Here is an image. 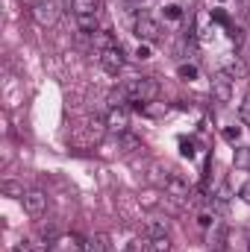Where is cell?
Returning a JSON list of instances; mask_svg holds the SVG:
<instances>
[{
    "label": "cell",
    "instance_id": "5b68a950",
    "mask_svg": "<svg viewBox=\"0 0 250 252\" xmlns=\"http://www.w3.org/2000/svg\"><path fill=\"white\" fill-rule=\"evenodd\" d=\"M135 35L144 41V44H153V41H159V35H162V30H159V24L150 18V15H138L135 18Z\"/></svg>",
    "mask_w": 250,
    "mask_h": 252
},
{
    "label": "cell",
    "instance_id": "8992f818",
    "mask_svg": "<svg viewBox=\"0 0 250 252\" xmlns=\"http://www.w3.org/2000/svg\"><path fill=\"white\" fill-rule=\"evenodd\" d=\"M97 59H100V64H103V70H106V73L118 76V73H121V67H124V50H121V47H112V50L97 53Z\"/></svg>",
    "mask_w": 250,
    "mask_h": 252
},
{
    "label": "cell",
    "instance_id": "cb8c5ba5",
    "mask_svg": "<svg viewBox=\"0 0 250 252\" xmlns=\"http://www.w3.org/2000/svg\"><path fill=\"white\" fill-rule=\"evenodd\" d=\"M239 118H242L245 124H250V91H248V97L242 100V106H239Z\"/></svg>",
    "mask_w": 250,
    "mask_h": 252
},
{
    "label": "cell",
    "instance_id": "44dd1931",
    "mask_svg": "<svg viewBox=\"0 0 250 252\" xmlns=\"http://www.w3.org/2000/svg\"><path fill=\"white\" fill-rule=\"evenodd\" d=\"M162 12H165V18H168V21H180V18H183V9H180L177 3H171V6H165Z\"/></svg>",
    "mask_w": 250,
    "mask_h": 252
},
{
    "label": "cell",
    "instance_id": "4dcf8cb0",
    "mask_svg": "<svg viewBox=\"0 0 250 252\" xmlns=\"http://www.w3.org/2000/svg\"><path fill=\"white\" fill-rule=\"evenodd\" d=\"M248 252H250V247H248Z\"/></svg>",
    "mask_w": 250,
    "mask_h": 252
},
{
    "label": "cell",
    "instance_id": "3957f363",
    "mask_svg": "<svg viewBox=\"0 0 250 252\" xmlns=\"http://www.w3.org/2000/svg\"><path fill=\"white\" fill-rule=\"evenodd\" d=\"M24 211L30 214V217H42L44 211H47V205H50V196L44 193V190H39V188H30L27 193H24Z\"/></svg>",
    "mask_w": 250,
    "mask_h": 252
},
{
    "label": "cell",
    "instance_id": "f546056e",
    "mask_svg": "<svg viewBox=\"0 0 250 252\" xmlns=\"http://www.w3.org/2000/svg\"><path fill=\"white\" fill-rule=\"evenodd\" d=\"M129 3H141V0H129Z\"/></svg>",
    "mask_w": 250,
    "mask_h": 252
},
{
    "label": "cell",
    "instance_id": "2e32d148",
    "mask_svg": "<svg viewBox=\"0 0 250 252\" xmlns=\"http://www.w3.org/2000/svg\"><path fill=\"white\" fill-rule=\"evenodd\" d=\"M77 18V27H80V32H88V35H94L97 32V15H74Z\"/></svg>",
    "mask_w": 250,
    "mask_h": 252
},
{
    "label": "cell",
    "instance_id": "ba28073f",
    "mask_svg": "<svg viewBox=\"0 0 250 252\" xmlns=\"http://www.w3.org/2000/svg\"><path fill=\"white\" fill-rule=\"evenodd\" d=\"M165 193H168L171 199H177V202H188L191 188H188V182H183L180 176H168V182H165Z\"/></svg>",
    "mask_w": 250,
    "mask_h": 252
},
{
    "label": "cell",
    "instance_id": "ffe728a7",
    "mask_svg": "<svg viewBox=\"0 0 250 252\" xmlns=\"http://www.w3.org/2000/svg\"><path fill=\"white\" fill-rule=\"evenodd\" d=\"M177 76L186 79V82H191V79H197V67H194V64H180V67H177Z\"/></svg>",
    "mask_w": 250,
    "mask_h": 252
},
{
    "label": "cell",
    "instance_id": "8fae6325",
    "mask_svg": "<svg viewBox=\"0 0 250 252\" xmlns=\"http://www.w3.org/2000/svg\"><path fill=\"white\" fill-rule=\"evenodd\" d=\"M85 252H109V235L106 232H94L85 241Z\"/></svg>",
    "mask_w": 250,
    "mask_h": 252
},
{
    "label": "cell",
    "instance_id": "9a60e30c",
    "mask_svg": "<svg viewBox=\"0 0 250 252\" xmlns=\"http://www.w3.org/2000/svg\"><path fill=\"white\" fill-rule=\"evenodd\" d=\"M144 252H171V238H144Z\"/></svg>",
    "mask_w": 250,
    "mask_h": 252
},
{
    "label": "cell",
    "instance_id": "d6986e66",
    "mask_svg": "<svg viewBox=\"0 0 250 252\" xmlns=\"http://www.w3.org/2000/svg\"><path fill=\"white\" fill-rule=\"evenodd\" d=\"M227 73H230L233 79H245V76H248V67H245V62H242V59H236V62L227 67Z\"/></svg>",
    "mask_w": 250,
    "mask_h": 252
},
{
    "label": "cell",
    "instance_id": "e0dca14e",
    "mask_svg": "<svg viewBox=\"0 0 250 252\" xmlns=\"http://www.w3.org/2000/svg\"><path fill=\"white\" fill-rule=\"evenodd\" d=\"M0 190H3L6 196H12V199H24V193H27V188H24L21 182H12V179H3V182H0Z\"/></svg>",
    "mask_w": 250,
    "mask_h": 252
},
{
    "label": "cell",
    "instance_id": "7a4b0ae2",
    "mask_svg": "<svg viewBox=\"0 0 250 252\" xmlns=\"http://www.w3.org/2000/svg\"><path fill=\"white\" fill-rule=\"evenodd\" d=\"M30 15L39 27H53L59 21V3L56 0H33L30 3Z\"/></svg>",
    "mask_w": 250,
    "mask_h": 252
},
{
    "label": "cell",
    "instance_id": "7402d4cb",
    "mask_svg": "<svg viewBox=\"0 0 250 252\" xmlns=\"http://www.w3.org/2000/svg\"><path fill=\"white\" fill-rule=\"evenodd\" d=\"M212 21L221 24V27H233V24H230V15H227L224 9H212Z\"/></svg>",
    "mask_w": 250,
    "mask_h": 252
},
{
    "label": "cell",
    "instance_id": "52a82bcc",
    "mask_svg": "<svg viewBox=\"0 0 250 252\" xmlns=\"http://www.w3.org/2000/svg\"><path fill=\"white\" fill-rule=\"evenodd\" d=\"M106 124H109V132L124 135L126 129H129V115H126V106L109 109V112H106Z\"/></svg>",
    "mask_w": 250,
    "mask_h": 252
},
{
    "label": "cell",
    "instance_id": "9c48e42d",
    "mask_svg": "<svg viewBox=\"0 0 250 252\" xmlns=\"http://www.w3.org/2000/svg\"><path fill=\"white\" fill-rule=\"evenodd\" d=\"M91 44L97 47V53H103V50H112V47H121V44H118V38H115L109 30H97V32L91 35Z\"/></svg>",
    "mask_w": 250,
    "mask_h": 252
},
{
    "label": "cell",
    "instance_id": "ac0fdd59",
    "mask_svg": "<svg viewBox=\"0 0 250 252\" xmlns=\"http://www.w3.org/2000/svg\"><path fill=\"white\" fill-rule=\"evenodd\" d=\"M233 164H236L239 170H248V173H250V147H236Z\"/></svg>",
    "mask_w": 250,
    "mask_h": 252
},
{
    "label": "cell",
    "instance_id": "603a6c76",
    "mask_svg": "<svg viewBox=\"0 0 250 252\" xmlns=\"http://www.w3.org/2000/svg\"><path fill=\"white\" fill-rule=\"evenodd\" d=\"M224 138H227L230 144H236V141L242 138V126H224Z\"/></svg>",
    "mask_w": 250,
    "mask_h": 252
},
{
    "label": "cell",
    "instance_id": "6da1fadb",
    "mask_svg": "<svg viewBox=\"0 0 250 252\" xmlns=\"http://www.w3.org/2000/svg\"><path fill=\"white\" fill-rule=\"evenodd\" d=\"M121 85H124L129 103H153L159 97V79L156 76H132Z\"/></svg>",
    "mask_w": 250,
    "mask_h": 252
},
{
    "label": "cell",
    "instance_id": "d4e9b609",
    "mask_svg": "<svg viewBox=\"0 0 250 252\" xmlns=\"http://www.w3.org/2000/svg\"><path fill=\"white\" fill-rule=\"evenodd\" d=\"M180 153H183L186 158H191V156H194V144L186 141V138H180Z\"/></svg>",
    "mask_w": 250,
    "mask_h": 252
},
{
    "label": "cell",
    "instance_id": "f1b7e54d",
    "mask_svg": "<svg viewBox=\"0 0 250 252\" xmlns=\"http://www.w3.org/2000/svg\"><path fill=\"white\" fill-rule=\"evenodd\" d=\"M242 199H245V202L250 205V182L245 185V188H242Z\"/></svg>",
    "mask_w": 250,
    "mask_h": 252
},
{
    "label": "cell",
    "instance_id": "7c38bea8",
    "mask_svg": "<svg viewBox=\"0 0 250 252\" xmlns=\"http://www.w3.org/2000/svg\"><path fill=\"white\" fill-rule=\"evenodd\" d=\"M168 229H171L168 220H147L144 223V238H162V235H168Z\"/></svg>",
    "mask_w": 250,
    "mask_h": 252
},
{
    "label": "cell",
    "instance_id": "4316f807",
    "mask_svg": "<svg viewBox=\"0 0 250 252\" xmlns=\"http://www.w3.org/2000/svg\"><path fill=\"white\" fill-rule=\"evenodd\" d=\"M12 252H33V244H30V241H21V244H15Z\"/></svg>",
    "mask_w": 250,
    "mask_h": 252
},
{
    "label": "cell",
    "instance_id": "484cf974",
    "mask_svg": "<svg viewBox=\"0 0 250 252\" xmlns=\"http://www.w3.org/2000/svg\"><path fill=\"white\" fill-rule=\"evenodd\" d=\"M135 59H138V62H147V59H150V47H147V44H138Z\"/></svg>",
    "mask_w": 250,
    "mask_h": 252
},
{
    "label": "cell",
    "instance_id": "83f0119b",
    "mask_svg": "<svg viewBox=\"0 0 250 252\" xmlns=\"http://www.w3.org/2000/svg\"><path fill=\"white\" fill-rule=\"evenodd\" d=\"M197 220H200V226H203V229H209V226L215 223V217H209V214H200Z\"/></svg>",
    "mask_w": 250,
    "mask_h": 252
},
{
    "label": "cell",
    "instance_id": "277c9868",
    "mask_svg": "<svg viewBox=\"0 0 250 252\" xmlns=\"http://www.w3.org/2000/svg\"><path fill=\"white\" fill-rule=\"evenodd\" d=\"M212 100L221 103V106L233 100V76H230L227 70H218V73L212 76Z\"/></svg>",
    "mask_w": 250,
    "mask_h": 252
},
{
    "label": "cell",
    "instance_id": "30bf717a",
    "mask_svg": "<svg viewBox=\"0 0 250 252\" xmlns=\"http://www.w3.org/2000/svg\"><path fill=\"white\" fill-rule=\"evenodd\" d=\"M132 109L141 112L144 118H162L168 112V103H159V100H153V103H132Z\"/></svg>",
    "mask_w": 250,
    "mask_h": 252
},
{
    "label": "cell",
    "instance_id": "4fadbf2b",
    "mask_svg": "<svg viewBox=\"0 0 250 252\" xmlns=\"http://www.w3.org/2000/svg\"><path fill=\"white\" fill-rule=\"evenodd\" d=\"M118 138H121V141H118V147H121V153H124V156H132V153L144 150V147H141V138H135V135H129V132L118 135Z\"/></svg>",
    "mask_w": 250,
    "mask_h": 252
},
{
    "label": "cell",
    "instance_id": "5bb4252c",
    "mask_svg": "<svg viewBox=\"0 0 250 252\" xmlns=\"http://www.w3.org/2000/svg\"><path fill=\"white\" fill-rule=\"evenodd\" d=\"M71 12L74 15H97L100 6H97V0H71Z\"/></svg>",
    "mask_w": 250,
    "mask_h": 252
}]
</instances>
